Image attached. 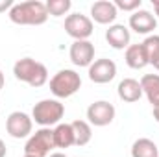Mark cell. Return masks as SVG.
Returning <instances> with one entry per match:
<instances>
[{"instance_id":"6da1fadb","label":"cell","mask_w":159,"mask_h":157,"mask_svg":"<svg viewBox=\"0 0 159 157\" xmlns=\"http://www.w3.org/2000/svg\"><path fill=\"white\" fill-rule=\"evenodd\" d=\"M9 20L20 26H41L48 20V11L46 4L39 0H26L19 2L9 9Z\"/></svg>"},{"instance_id":"7a4b0ae2","label":"cell","mask_w":159,"mask_h":157,"mask_svg":"<svg viewBox=\"0 0 159 157\" xmlns=\"http://www.w3.org/2000/svg\"><path fill=\"white\" fill-rule=\"evenodd\" d=\"M13 74L19 81L28 83L30 87H43L48 81V70L46 67L32 59V57H22L13 65Z\"/></svg>"},{"instance_id":"3957f363","label":"cell","mask_w":159,"mask_h":157,"mask_svg":"<svg viewBox=\"0 0 159 157\" xmlns=\"http://www.w3.org/2000/svg\"><path fill=\"white\" fill-rule=\"evenodd\" d=\"M63 115H65V105L59 100L46 98V100H41L34 105L32 120H35L41 128H50V126L59 124Z\"/></svg>"},{"instance_id":"277c9868","label":"cell","mask_w":159,"mask_h":157,"mask_svg":"<svg viewBox=\"0 0 159 157\" xmlns=\"http://www.w3.org/2000/svg\"><path fill=\"white\" fill-rule=\"evenodd\" d=\"M81 87V78L76 70L63 69L56 72L50 79V91L56 98H70Z\"/></svg>"},{"instance_id":"5b68a950","label":"cell","mask_w":159,"mask_h":157,"mask_svg":"<svg viewBox=\"0 0 159 157\" xmlns=\"http://www.w3.org/2000/svg\"><path fill=\"white\" fill-rule=\"evenodd\" d=\"M56 148L54 142V129L52 128H41L35 133L30 135L24 146V155H34V157H46L50 150Z\"/></svg>"},{"instance_id":"8992f818","label":"cell","mask_w":159,"mask_h":157,"mask_svg":"<svg viewBox=\"0 0 159 157\" xmlns=\"http://www.w3.org/2000/svg\"><path fill=\"white\" fill-rule=\"evenodd\" d=\"M65 32L74 41H89L93 35V20L87 15L81 13H72L65 19Z\"/></svg>"},{"instance_id":"52a82bcc","label":"cell","mask_w":159,"mask_h":157,"mask_svg":"<svg viewBox=\"0 0 159 157\" xmlns=\"http://www.w3.org/2000/svg\"><path fill=\"white\" fill-rule=\"evenodd\" d=\"M115 105L106 102V100H98V102H93L89 107H87V122L91 126H96V128H104V126H109L113 120H115Z\"/></svg>"},{"instance_id":"ba28073f","label":"cell","mask_w":159,"mask_h":157,"mask_svg":"<svg viewBox=\"0 0 159 157\" xmlns=\"http://www.w3.org/2000/svg\"><path fill=\"white\" fill-rule=\"evenodd\" d=\"M34 128V120L30 115L22 113V111H13L7 120H6V131L13 137V139H24L32 133Z\"/></svg>"},{"instance_id":"9c48e42d","label":"cell","mask_w":159,"mask_h":157,"mask_svg":"<svg viewBox=\"0 0 159 157\" xmlns=\"http://www.w3.org/2000/svg\"><path fill=\"white\" fill-rule=\"evenodd\" d=\"M117 76V65L113 59L102 57V59H94L93 65L89 67V79L93 83H109L111 79Z\"/></svg>"},{"instance_id":"30bf717a","label":"cell","mask_w":159,"mask_h":157,"mask_svg":"<svg viewBox=\"0 0 159 157\" xmlns=\"http://www.w3.org/2000/svg\"><path fill=\"white\" fill-rule=\"evenodd\" d=\"M70 61L76 67H91L94 61V44L91 41H74L69 50Z\"/></svg>"},{"instance_id":"8fae6325","label":"cell","mask_w":159,"mask_h":157,"mask_svg":"<svg viewBox=\"0 0 159 157\" xmlns=\"http://www.w3.org/2000/svg\"><path fill=\"white\" fill-rule=\"evenodd\" d=\"M129 28L135 34L146 35L157 28V19H156V15H152L146 9H137L129 15Z\"/></svg>"},{"instance_id":"7c38bea8","label":"cell","mask_w":159,"mask_h":157,"mask_svg":"<svg viewBox=\"0 0 159 157\" xmlns=\"http://www.w3.org/2000/svg\"><path fill=\"white\" fill-rule=\"evenodd\" d=\"M119 15V9L113 2L109 0H98L91 6V20L98 22V24H113L115 19Z\"/></svg>"},{"instance_id":"4fadbf2b","label":"cell","mask_w":159,"mask_h":157,"mask_svg":"<svg viewBox=\"0 0 159 157\" xmlns=\"http://www.w3.org/2000/svg\"><path fill=\"white\" fill-rule=\"evenodd\" d=\"M129 30L124 24H111L106 32V41L109 43V46H113L115 50H124L129 46Z\"/></svg>"},{"instance_id":"5bb4252c","label":"cell","mask_w":159,"mask_h":157,"mask_svg":"<svg viewBox=\"0 0 159 157\" xmlns=\"http://www.w3.org/2000/svg\"><path fill=\"white\" fill-rule=\"evenodd\" d=\"M117 92H119V98L122 102L133 104V102H139V100H141V96H143V87H141V83H139L137 79L124 78L119 83Z\"/></svg>"},{"instance_id":"9a60e30c","label":"cell","mask_w":159,"mask_h":157,"mask_svg":"<svg viewBox=\"0 0 159 157\" xmlns=\"http://www.w3.org/2000/svg\"><path fill=\"white\" fill-rule=\"evenodd\" d=\"M124 59H126V65H128L129 69H135V70H141V69H144L146 65H150V63H148V57H146V54H144V48H143L141 43H139V44H129V46L126 48Z\"/></svg>"},{"instance_id":"2e32d148","label":"cell","mask_w":159,"mask_h":157,"mask_svg":"<svg viewBox=\"0 0 159 157\" xmlns=\"http://www.w3.org/2000/svg\"><path fill=\"white\" fill-rule=\"evenodd\" d=\"M139 83L143 87V94H146L152 107L159 105V74H144Z\"/></svg>"},{"instance_id":"e0dca14e","label":"cell","mask_w":159,"mask_h":157,"mask_svg":"<svg viewBox=\"0 0 159 157\" xmlns=\"http://www.w3.org/2000/svg\"><path fill=\"white\" fill-rule=\"evenodd\" d=\"M54 142H56V148H70L74 146V129H72V124H57L54 128Z\"/></svg>"},{"instance_id":"ac0fdd59","label":"cell","mask_w":159,"mask_h":157,"mask_svg":"<svg viewBox=\"0 0 159 157\" xmlns=\"http://www.w3.org/2000/svg\"><path fill=\"white\" fill-rule=\"evenodd\" d=\"M131 157H159L157 144L146 137L137 139L131 146Z\"/></svg>"},{"instance_id":"d6986e66","label":"cell","mask_w":159,"mask_h":157,"mask_svg":"<svg viewBox=\"0 0 159 157\" xmlns=\"http://www.w3.org/2000/svg\"><path fill=\"white\" fill-rule=\"evenodd\" d=\"M72 124V129H74V144L76 146H85L91 142L93 139V129H91V124L87 120H74L70 122Z\"/></svg>"},{"instance_id":"ffe728a7","label":"cell","mask_w":159,"mask_h":157,"mask_svg":"<svg viewBox=\"0 0 159 157\" xmlns=\"http://www.w3.org/2000/svg\"><path fill=\"white\" fill-rule=\"evenodd\" d=\"M141 44H143V48H144V54H146V57H148V63L152 65V63L159 57V35H148Z\"/></svg>"},{"instance_id":"44dd1931","label":"cell","mask_w":159,"mask_h":157,"mask_svg":"<svg viewBox=\"0 0 159 157\" xmlns=\"http://www.w3.org/2000/svg\"><path fill=\"white\" fill-rule=\"evenodd\" d=\"M44 4H46V11H48V15H52V17L67 15L69 9H70V6H72L70 0H48V2H44Z\"/></svg>"},{"instance_id":"7402d4cb","label":"cell","mask_w":159,"mask_h":157,"mask_svg":"<svg viewBox=\"0 0 159 157\" xmlns=\"http://www.w3.org/2000/svg\"><path fill=\"white\" fill-rule=\"evenodd\" d=\"M115 6H117V9H122V11H137V9H141V4H143V0H115L113 2Z\"/></svg>"},{"instance_id":"603a6c76","label":"cell","mask_w":159,"mask_h":157,"mask_svg":"<svg viewBox=\"0 0 159 157\" xmlns=\"http://www.w3.org/2000/svg\"><path fill=\"white\" fill-rule=\"evenodd\" d=\"M13 6H15V4H13V0H0V13L9 11Z\"/></svg>"},{"instance_id":"cb8c5ba5","label":"cell","mask_w":159,"mask_h":157,"mask_svg":"<svg viewBox=\"0 0 159 157\" xmlns=\"http://www.w3.org/2000/svg\"><path fill=\"white\" fill-rule=\"evenodd\" d=\"M6 154H7V148H6V142L0 139V157H6Z\"/></svg>"},{"instance_id":"d4e9b609","label":"cell","mask_w":159,"mask_h":157,"mask_svg":"<svg viewBox=\"0 0 159 157\" xmlns=\"http://www.w3.org/2000/svg\"><path fill=\"white\" fill-rule=\"evenodd\" d=\"M152 4H154V9H156V15L159 17V0H152Z\"/></svg>"},{"instance_id":"484cf974","label":"cell","mask_w":159,"mask_h":157,"mask_svg":"<svg viewBox=\"0 0 159 157\" xmlns=\"http://www.w3.org/2000/svg\"><path fill=\"white\" fill-rule=\"evenodd\" d=\"M4 83H6V79H4V72L0 70V91L4 89Z\"/></svg>"},{"instance_id":"4316f807","label":"cell","mask_w":159,"mask_h":157,"mask_svg":"<svg viewBox=\"0 0 159 157\" xmlns=\"http://www.w3.org/2000/svg\"><path fill=\"white\" fill-rule=\"evenodd\" d=\"M154 118L159 122V105H156V107H154Z\"/></svg>"},{"instance_id":"83f0119b","label":"cell","mask_w":159,"mask_h":157,"mask_svg":"<svg viewBox=\"0 0 159 157\" xmlns=\"http://www.w3.org/2000/svg\"><path fill=\"white\" fill-rule=\"evenodd\" d=\"M152 65L156 67V70H157V72H159V57H157V59H156V61H154V63H152Z\"/></svg>"},{"instance_id":"f1b7e54d","label":"cell","mask_w":159,"mask_h":157,"mask_svg":"<svg viewBox=\"0 0 159 157\" xmlns=\"http://www.w3.org/2000/svg\"><path fill=\"white\" fill-rule=\"evenodd\" d=\"M50 157H67L65 154H59V152H56V154H52Z\"/></svg>"},{"instance_id":"f546056e","label":"cell","mask_w":159,"mask_h":157,"mask_svg":"<svg viewBox=\"0 0 159 157\" xmlns=\"http://www.w3.org/2000/svg\"><path fill=\"white\" fill-rule=\"evenodd\" d=\"M24 157H34V155H24Z\"/></svg>"}]
</instances>
